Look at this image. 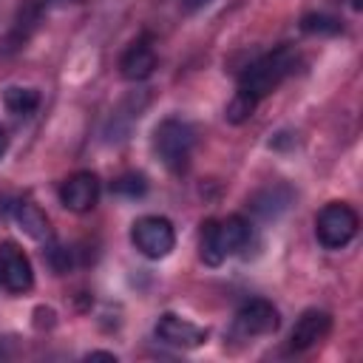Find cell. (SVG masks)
Segmentation results:
<instances>
[{"label": "cell", "instance_id": "obj_22", "mask_svg": "<svg viewBox=\"0 0 363 363\" xmlns=\"http://www.w3.org/2000/svg\"><path fill=\"white\" fill-rule=\"evenodd\" d=\"M6 150H9V133H6V128L0 125V159L6 156Z\"/></svg>", "mask_w": 363, "mask_h": 363}, {"label": "cell", "instance_id": "obj_13", "mask_svg": "<svg viewBox=\"0 0 363 363\" xmlns=\"http://www.w3.org/2000/svg\"><path fill=\"white\" fill-rule=\"evenodd\" d=\"M218 241H221L224 255L238 252V250L250 241V224H247V218H241V216H227L224 221H218Z\"/></svg>", "mask_w": 363, "mask_h": 363}, {"label": "cell", "instance_id": "obj_8", "mask_svg": "<svg viewBox=\"0 0 363 363\" xmlns=\"http://www.w3.org/2000/svg\"><path fill=\"white\" fill-rule=\"evenodd\" d=\"M156 337L167 346H179V349H196L207 340V329L173 315V312H164L159 320H156Z\"/></svg>", "mask_w": 363, "mask_h": 363}, {"label": "cell", "instance_id": "obj_18", "mask_svg": "<svg viewBox=\"0 0 363 363\" xmlns=\"http://www.w3.org/2000/svg\"><path fill=\"white\" fill-rule=\"evenodd\" d=\"M111 190H113L116 196L139 199V196H145V193H147V182H145V176H142V173H125V176H119V179L111 184Z\"/></svg>", "mask_w": 363, "mask_h": 363}, {"label": "cell", "instance_id": "obj_11", "mask_svg": "<svg viewBox=\"0 0 363 363\" xmlns=\"http://www.w3.org/2000/svg\"><path fill=\"white\" fill-rule=\"evenodd\" d=\"M292 201V190L286 184H272V187H264L258 190L252 199H250V207L255 216L261 218H278Z\"/></svg>", "mask_w": 363, "mask_h": 363}, {"label": "cell", "instance_id": "obj_17", "mask_svg": "<svg viewBox=\"0 0 363 363\" xmlns=\"http://www.w3.org/2000/svg\"><path fill=\"white\" fill-rule=\"evenodd\" d=\"M255 105H258V102H255L252 96L235 91V96H233V99L227 102V108H224V119H227L230 125H241V122H247V119L252 116Z\"/></svg>", "mask_w": 363, "mask_h": 363}, {"label": "cell", "instance_id": "obj_7", "mask_svg": "<svg viewBox=\"0 0 363 363\" xmlns=\"http://www.w3.org/2000/svg\"><path fill=\"white\" fill-rule=\"evenodd\" d=\"M96 199H99V179L91 170L71 173L60 184V201L71 213H88L96 204Z\"/></svg>", "mask_w": 363, "mask_h": 363}, {"label": "cell", "instance_id": "obj_2", "mask_svg": "<svg viewBox=\"0 0 363 363\" xmlns=\"http://www.w3.org/2000/svg\"><path fill=\"white\" fill-rule=\"evenodd\" d=\"M196 145V133L184 119H162L153 130V150L159 153L162 164L173 173H182L190 164V153Z\"/></svg>", "mask_w": 363, "mask_h": 363}, {"label": "cell", "instance_id": "obj_3", "mask_svg": "<svg viewBox=\"0 0 363 363\" xmlns=\"http://www.w3.org/2000/svg\"><path fill=\"white\" fill-rule=\"evenodd\" d=\"M360 218L343 201H329L315 218V235L326 250H340L357 235Z\"/></svg>", "mask_w": 363, "mask_h": 363}, {"label": "cell", "instance_id": "obj_6", "mask_svg": "<svg viewBox=\"0 0 363 363\" xmlns=\"http://www.w3.org/2000/svg\"><path fill=\"white\" fill-rule=\"evenodd\" d=\"M281 318L278 309L264 301V298H252L247 303H241V309L235 312V329L244 337H261V335H272L278 329Z\"/></svg>", "mask_w": 363, "mask_h": 363}, {"label": "cell", "instance_id": "obj_12", "mask_svg": "<svg viewBox=\"0 0 363 363\" xmlns=\"http://www.w3.org/2000/svg\"><path fill=\"white\" fill-rule=\"evenodd\" d=\"M14 216H17V221H20V227H23L26 235H31L34 241H51V221H48V216L37 204L17 201Z\"/></svg>", "mask_w": 363, "mask_h": 363}, {"label": "cell", "instance_id": "obj_19", "mask_svg": "<svg viewBox=\"0 0 363 363\" xmlns=\"http://www.w3.org/2000/svg\"><path fill=\"white\" fill-rule=\"evenodd\" d=\"M48 264L54 267V272H68V267H71V250L68 247H51L48 250Z\"/></svg>", "mask_w": 363, "mask_h": 363}, {"label": "cell", "instance_id": "obj_1", "mask_svg": "<svg viewBox=\"0 0 363 363\" xmlns=\"http://www.w3.org/2000/svg\"><path fill=\"white\" fill-rule=\"evenodd\" d=\"M295 65H298V51L292 45H281L244 68V74L238 79V91L252 96L255 102H261L295 71Z\"/></svg>", "mask_w": 363, "mask_h": 363}, {"label": "cell", "instance_id": "obj_5", "mask_svg": "<svg viewBox=\"0 0 363 363\" xmlns=\"http://www.w3.org/2000/svg\"><path fill=\"white\" fill-rule=\"evenodd\" d=\"M0 284L14 295H23V292H28L34 286L31 261L20 250V244H14V241H3L0 244Z\"/></svg>", "mask_w": 363, "mask_h": 363}, {"label": "cell", "instance_id": "obj_15", "mask_svg": "<svg viewBox=\"0 0 363 363\" xmlns=\"http://www.w3.org/2000/svg\"><path fill=\"white\" fill-rule=\"evenodd\" d=\"M3 105H6V111L14 113V116H31V113L37 111V105H40V94H37L34 88L11 85V88H6V94H3Z\"/></svg>", "mask_w": 363, "mask_h": 363}, {"label": "cell", "instance_id": "obj_4", "mask_svg": "<svg viewBox=\"0 0 363 363\" xmlns=\"http://www.w3.org/2000/svg\"><path fill=\"white\" fill-rule=\"evenodd\" d=\"M130 241L145 258H164L176 247V230L164 216H142L130 227Z\"/></svg>", "mask_w": 363, "mask_h": 363}, {"label": "cell", "instance_id": "obj_21", "mask_svg": "<svg viewBox=\"0 0 363 363\" xmlns=\"http://www.w3.org/2000/svg\"><path fill=\"white\" fill-rule=\"evenodd\" d=\"M85 357H88V360H116L113 352H88Z\"/></svg>", "mask_w": 363, "mask_h": 363}, {"label": "cell", "instance_id": "obj_20", "mask_svg": "<svg viewBox=\"0 0 363 363\" xmlns=\"http://www.w3.org/2000/svg\"><path fill=\"white\" fill-rule=\"evenodd\" d=\"M210 0H182V9L187 11V14H193V11H199V9H204Z\"/></svg>", "mask_w": 363, "mask_h": 363}, {"label": "cell", "instance_id": "obj_9", "mask_svg": "<svg viewBox=\"0 0 363 363\" xmlns=\"http://www.w3.org/2000/svg\"><path fill=\"white\" fill-rule=\"evenodd\" d=\"M329 329H332V315L329 312H323V309H306L298 318V323H295V329L289 335V349L292 352H306L315 343H320L329 335Z\"/></svg>", "mask_w": 363, "mask_h": 363}, {"label": "cell", "instance_id": "obj_14", "mask_svg": "<svg viewBox=\"0 0 363 363\" xmlns=\"http://www.w3.org/2000/svg\"><path fill=\"white\" fill-rule=\"evenodd\" d=\"M199 255L207 267H218L227 255L221 250V241H218V221L210 218L201 224V233H199Z\"/></svg>", "mask_w": 363, "mask_h": 363}, {"label": "cell", "instance_id": "obj_16", "mask_svg": "<svg viewBox=\"0 0 363 363\" xmlns=\"http://www.w3.org/2000/svg\"><path fill=\"white\" fill-rule=\"evenodd\" d=\"M301 31H306V34H320V37H332V34H340L343 26H340V20L332 17V14L312 11V14H303V20H301Z\"/></svg>", "mask_w": 363, "mask_h": 363}, {"label": "cell", "instance_id": "obj_10", "mask_svg": "<svg viewBox=\"0 0 363 363\" xmlns=\"http://www.w3.org/2000/svg\"><path fill=\"white\" fill-rule=\"evenodd\" d=\"M119 71L125 79L130 82H139V79H147L153 71H156V51L150 45V40H136L128 45V51L122 54L119 60Z\"/></svg>", "mask_w": 363, "mask_h": 363}]
</instances>
